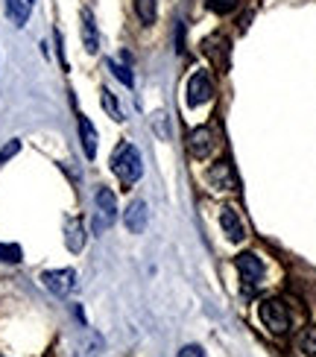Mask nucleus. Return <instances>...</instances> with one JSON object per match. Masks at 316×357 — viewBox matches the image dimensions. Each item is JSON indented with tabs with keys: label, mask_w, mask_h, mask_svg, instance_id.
<instances>
[{
	"label": "nucleus",
	"mask_w": 316,
	"mask_h": 357,
	"mask_svg": "<svg viewBox=\"0 0 316 357\" xmlns=\"http://www.w3.org/2000/svg\"><path fill=\"white\" fill-rule=\"evenodd\" d=\"M299 349H302L305 354L316 357V325H310V328L302 331V337H299Z\"/></svg>",
	"instance_id": "aec40b11"
},
{
	"label": "nucleus",
	"mask_w": 316,
	"mask_h": 357,
	"mask_svg": "<svg viewBox=\"0 0 316 357\" xmlns=\"http://www.w3.org/2000/svg\"><path fill=\"white\" fill-rule=\"evenodd\" d=\"M97 220H94V229L103 231V229H109L114 217H117V199H114V193L109 188H100L97 190Z\"/></svg>",
	"instance_id": "423d86ee"
},
{
	"label": "nucleus",
	"mask_w": 316,
	"mask_h": 357,
	"mask_svg": "<svg viewBox=\"0 0 316 357\" xmlns=\"http://www.w3.org/2000/svg\"><path fill=\"white\" fill-rule=\"evenodd\" d=\"M100 102H103V109L109 112L112 121H123V112H120V106H117V97L109 91V88H103L100 91Z\"/></svg>",
	"instance_id": "f3484780"
},
{
	"label": "nucleus",
	"mask_w": 316,
	"mask_h": 357,
	"mask_svg": "<svg viewBox=\"0 0 316 357\" xmlns=\"http://www.w3.org/2000/svg\"><path fill=\"white\" fill-rule=\"evenodd\" d=\"M41 284L47 287L53 296H70L73 290H77V273L73 270H47L41 275Z\"/></svg>",
	"instance_id": "20e7f679"
},
{
	"label": "nucleus",
	"mask_w": 316,
	"mask_h": 357,
	"mask_svg": "<svg viewBox=\"0 0 316 357\" xmlns=\"http://www.w3.org/2000/svg\"><path fill=\"white\" fill-rule=\"evenodd\" d=\"M0 261L3 264H21L24 261V249L18 243H0Z\"/></svg>",
	"instance_id": "a211bd4d"
},
{
	"label": "nucleus",
	"mask_w": 316,
	"mask_h": 357,
	"mask_svg": "<svg viewBox=\"0 0 316 357\" xmlns=\"http://www.w3.org/2000/svg\"><path fill=\"white\" fill-rule=\"evenodd\" d=\"M211 150H214V132H211L208 126H200V129H193L190 135H188V153L193 158H208Z\"/></svg>",
	"instance_id": "6e6552de"
},
{
	"label": "nucleus",
	"mask_w": 316,
	"mask_h": 357,
	"mask_svg": "<svg viewBox=\"0 0 316 357\" xmlns=\"http://www.w3.org/2000/svg\"><path fill=\"white\" fill-rule=\"evenodd\" d=\"M105 65H109V70H112L114 77H117L120 82H123L126 88H132V85H135V77H132V68H129V65H120V62H114V59H109Z\"/></svg>",
	"instance_id": "6ab92c4d"
},
{
	"label": "nucleus",
	"mask_w": 316,
	"mask_h": 357,
	"mask_svg": "<svg viewBox=\"0 0 316 357\" xmlns=\"http://www.w3.org/2000/svg\"><path fill=\"white\" fill-rule=\"evenodd\" d=\"M234 266H237L240 284H243V296H252L255 290H258L261 281H264V264H261V258L252 255V252H243V255H237Z\"/></svg>",
	"instance_id": "f03ea898"
},
{
	"label": "nucleus",
	"mask_w": 316,
	"mask_h": 357,
	"mask_svg": "<svg viewBox=\"0 0 316 357\" xmlns=\"http://www.w3.org/2000/svg\"><path fill=\"white\" fill-rule=\"evenodd\" d=\"M29 12H33V0H6V15L15 26H24Z\"/></svg>",
	"instance_id": "4468645a"
},
{
	"label": "nucleus",
	"mask_w": 316,
	"mask_h": 357,
	"mask_svg": "<svg viewBox=\"0 0 316 357\" xmlns=\"http://www.w3.org/2000/svg\"><path fill=\"white\" fill-rule=\"evenodd\" d=\"M208 182H211V188H217V190H237V176H234L232 161L229 158H220L217 165H211Z\"/></svg>",
	"instance_id": "0eeeda50"
},
{
	"label": "nucleus",
	"mask_w": 316,
	"mask_h": 357,
	"mask_svg": "<svg viewBox=\"0 0 316 357\" xmlns=\"http://www.w3.org/2000/svg\"><path fill=\"white\" fill-rule=\"evenodd\" d=\"M135 12H138V18L144 26L156 24L158 18V0H135Z\"/></svg>",
	"instance_id": "dca6fc26"
},
{
	"label": "nucleus",
	"mask_w": 316,
	"mask_h": 357,
	"mask_svg": "<svg viewBox=\"0 0 316 357\" xmlns=\"http://www.w3.org/2000/svg\"><path fill=\"white\" fill-rule=\"evenodd\" d=\"M65 243H68L70 252H80L85 246V229H82L80 220H68V226H65Z\"/></svg>",
	"instance_id": "2eb2a0df"
},
{
	"label": "nucleus",
	"mask_w": 316,
	"mask_h": 357,
	"mask_svg": "<svg viewBox=\"0 0 316 357\" xmlns=\"http://www.w3.org/2000/svg\"><path fill=\"white\" fill-rule=\"evenodd\" d=\"M80 141H82V153H85V158H94L97 155V129H94V123L88 121L85 114H80Z\"/></svg>",
	"instance_id": "9b49d317"
},
{
	"label": "nucleus",
	"mask_w": 316,
	"mask_h": 357,
	"mask_svg": "<svg viewBox=\"0 0 316 357\" xmlns=\"http://www.w3.org/2000/svg\"><path fill=\"white\" fill-rule=\"evenodd\" d=\"M82 44L88 53H97L100 50V36H97V26H94V15L82 9Z\"/></svg>",
	"instance_id": "ddd939ff"
},
{
	"label": "nucleus",
	"mask_w": 316,
	"mask_h": 357,
	"mask_svg": "<svg viewBox=\"0 0 316 357\" xmlns=\"http://www.w3.org/2000/svg\"><path fill=\"white\" fill-rule=\"evenodd\" d=\"M220 226H223L225 234H229V241H234V243L243 241V222H240L234 208H223L220 211Z\"/></svg>",
	"instance_id": "f8f14e48"
},
{
	"label": "nucleus",
	"mask_w": 316,
	"mask_h": 357,
	"mask_svg": "<svg viewBox=\"0 0 316 357\" xmlns=\"http://www.w3.org/2000/svg\"><path fill=\"white\" fill-rule=\"evenodd\" d=\"M258 317L264 322V328H269L273 334H284L290 328V310L281 299H264L258 305Z\"/></svg>",
	"instance_id": "7ed1b4c3"
},
{
	"label": "nucleus",
	"mask_w": 316,
	"mask_h": 357,
	"mask_svg": "<svg viewBox=\"0 0 316 357\" xmlns=\"http://www.w3.org/2000/svg\"><path fill=\"white\" fill-rule=\"evenodd\" d=\"M112 170H114V176H117L126 188H132V185L144 176L141 150H138L135 144H120L117 150H114V155H112Z\"/></svg>",
	"instance_id": "f257e3e1"
},
{
	"label": "nucleus",
	"mask_w": 316,
	"mask_h": 357,
	"mask_svg": "<svg viewBox=\"0 0 316 357\" xmlns=\"http://www.w3.org/2000/svg\"><path fill=\"white\" fill-rule=\"evenodd\" d=\"M214 100V82L205 70H197L193 77L188 79V102L190 106H202V102Z\"/></svg>",
	"instance_id": "39448f33"
},
{
	"label": "nucleus",
	"mask_w": 316,
	"mask_h": 357,
	"mask_svg": "<svg viewBox=\"0 0 316 357\" xmlns=\"http://www.w3.org/2000/svg\"><path fill=\"white\" fill-rule=\"evenodd\" d=\"M123 222H126V229L132 234H141L146 229V222H149V211H146V202L144 199H135L129 208H126V214H123Z\"/></svg>",
	"instance_id": "1a4fd4ad"
},
{
	"label": "nucleus",
	"mask_w": 316,
	"mask_h": 357,
	"mask_svg": "<svg viewBox=\"0 0 316 357\" xmlns=\"http://www.w3.org/2000/svg\"><path fill=\"white\" fill-rule=\"evenodd\" d=\"M202 50H205V56H208L217 68H225V62H229V41H225L223 36H211V38H205Z\"/></svg>",
	"instance_id": "9d476101"
},
{
	"label": "nucleus",
	"mask_w": 316,
	"mask_h": 357,
	"mask_svg": "<svg viewBox=\"0 0 316 357\" xmlns=\"http://www.w3.org/2000/svg\"><path fill=\"white\" fill-rule=\"evenodd\" d=\"M179 357H208L202 346H185L182 351H179Z\"/></svg>",
	"instance_id": "4be33fe9"
},
{
	"label": "nucleus",
	"mask_w": 316,
	"mask_h": 357,
	"mask_svg": "<svg viewBox=\"0 0 316 357\" xmlns=\"http://www.w3.org/2000/svg\"><path fill=\"white\" fill-rule=\"evenodd\" d=\"M18 153H21V141H18V138H12V141L3 146V150H0V165H6V161L15 158Z\"/></svg>",
	"instance_id": "412c9836"
}]
</instances>
